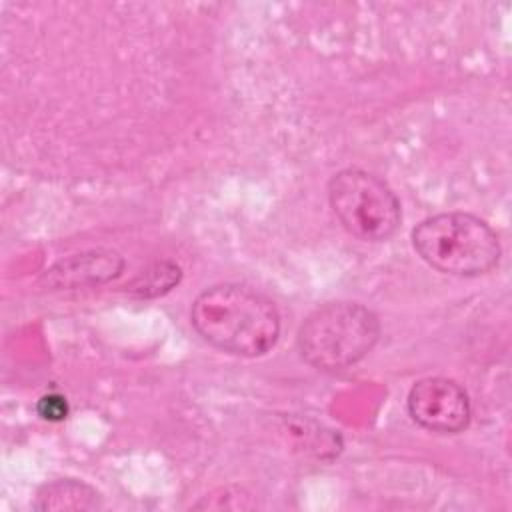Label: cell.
Here are the masks:
<instances>
[{
    "instance_id": "obj_4",
    "label": "cell",
    "mask_w": 512,
    "mask_h": 512,
    "mask_svg": "<svg viewBox=\"0 0 512 512\" xmlns=\"http://www.w3.org/2000/svg\"><path fill=\"white\" fill-rule=\"evenodd\" d=\"M328 202L342 228L362 242L388 240L402 220L392 188L362 168L336 172L328 182Z\"/></svg>"
},
{
    "instance_id": "obj_9",
    "label": "cell",
    "mask_w": 512,
    "mask_h": 512,
    "mask_svg": "<svg viewBox=\"0 0 512 512\" xmlns=\"http://www.w3.org/2000/svg\"><path fill=\"white\" fill-rule=\"evenodd\" d=\"M196 510H252L256 508L254 496L240 486H222L202 496L200 502L194 504Z\"/></svg>"
},
{
    "instance_id": "obj_1",
    "label": "cell",
    "mask_w": 512,
    "mask_h": 512,
    "mask_svg": "<svg viewBox=\"0 0 512 512\" xmlns=\"http://www.w3.org/2000/svg\"><path fill=\"white\" fill-rule=\"evenodd\" d=\"M190 324L210 346L242 358L270 352L280 336V314L262 292L242 284H216L190 306Z\"/></svg>"
},
{
    "instance_id": "obj_3",
    "label": "cell",
    "mask_w": 512,
    "mask_h": 512,
    "mask_svg": "<svg viewBox=\"0 0 512 512\" xmlns=\"http://www.w3.org/2000/svg\"><path fill=\"white\" fill-rule=\"evenodd\" d=\"M378 316L360 302H328L306 316L298 330V352L320 372H342L358 364L380 338Z\"/></svg>"
},
{
    "instance_id": "obj_7",
    "label": "cell",
    "mask_w": 512,
    "mask_h": 512,
    "mask_svg": "<svg viewBox=\"0 0 512 512\" xmlns=\"http://www.w3.org/2000/svg\"><path fill=\"white\" fill-rule=\"evenodd\" d=\"M100 506V494L86 482L74 478H60L44 484L34 502L36 510H96Z\"/></svg>"
},
{
    "instance_id": "obj_8",
    "label": "cell",
    "mask_w": 512,
    "mask_h": 512,
    "mask_svg": "<svg viewBox=\"0 0 512 512\" xmlns=\"http://www.w3.org/2000/svg\"><path fill=\"white\" fill-rule=\"evenodd\" d=\"M180 280V268L174 262H158L142 272L128 288L138 296H158L174 288Z\"/></svg>"
},
{
    "instance_id": "obj_10",
    "label": "cell",
    "mask_w": 512,
    "mask_h": 512,
    "mask_svg": "<svg viewBox=\"0 0 512 512\" xmlns=\"http://www.w3.org/2000/svg\"><path fill=\"white\" fill-rule=\"evenodd\" d=\"M38 414L44 418V420H50V422H60L68 416V402L64 396L56 394V392H50V394H44L40 400H38V406H36Z\"/></svg>"
},
{
    "instance_id": "obj_6",
    "label": "cell",
    "mask_w": 512,
    "mask_h": 512,
    "mask_svg": "<svg viewBox=\"0 0 512 512\" xmlns=\"http://www.w3.org/2000/svg\"><path fill=\"white\" fill-rule=\"evenodd\" d=\"M124 258L114 250H88L72 254L56 262L46 274V286L54 290H70L84 286H98L120 276Z\"/></svg>"
},
{
    "instance_id": "obj_2",
    "label": "cell",
    "mask_w": 512,
    "mask_h": 512,
    "mask_svg": "<svg viewBox=\"0 0 512 512\" xmlns=\"http://www.w3.org/2000/svg\"><path fill=\"white\" fill-rule=\"evenodd\" d=\"M412 246L430 268L460 278L492 272L502 254L494 228L470 212L424 218L412 230Z\"/></svg>"
},
{
    "instance_id": "obj_5",
    "label": "cell",
    "mask_w": 512,
    "mask_h": 512,
    "mask_svg": "<svg viewBox=\"0 0 512 512\" xmlns=\"http://www.w3.org/2000/svg\"><path fill=\"white\" fill-rule=\"evenodd\" d=\"M408 414L424 430L458 434L470 424L472 406L468 392L452 378L428 376L418 380L406 398Z\"/></svg>"
}]
</instances>
